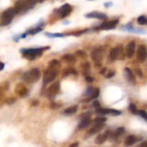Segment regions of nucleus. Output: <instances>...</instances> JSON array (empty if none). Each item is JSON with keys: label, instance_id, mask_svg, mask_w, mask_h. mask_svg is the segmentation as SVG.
<instances>
[{"label": "nucleus", "instance_id": "obj_23", "mask_svg": "<svg viewBox=\"0 0 147 147\" xmlns=\"http://www.w3.org/2000/svg\"><path fill=\"white\" fill-rule=\"evenodd\" d=\"M105 121H106V118H104V117H97V118L93 120L92 125H102V124H104Z\"/></svg>", "mask_w": 147, "mask_h": 147}, {"label": "nucleus", "instance_id": "obj_27", "mask_svg": "<svg viewBox=\"0 0 147 147\" xmlns=\"http://www.w3.org/2000/svg\"><path fill=\"white\" fill-rule=\"evenodd\" d=\"M124 132H125V128H124V127H119V128H117V129L115 131V133H113L112 134H113V136H115V137H118V136L123 134Z\"/></svg>", "mask_w": 147, "mask_h": 147}, {"label": "nucleus", "instance_id": "obj_9", "mask_svg": "<svg viewBox=\"0 0 147 147\" xmlns=\"http://www.w3.org/2000/svg\"><path fill=\"white\" fill-rule=\"evenodd\" d=\"M123 55V49H122V47H114L110 50V53H109V59L111 61H115L117 59H121V56Z\"/></svg>", "mask_w": 147, "mask_h": 147}, {"label": "nucleus", "instance_id": "obj_40", "mask_svg": "<svg viewBox=\"0 0 147 147\" xmlns=\"http://www.w3.org/2000/svg\"><path fill=\"white\" fill-rule=\"evenodd\" d=\"M138 147H147V141H145V142L141 143Z\"/></svg>", "mask_w": 147, "mask_h": 147}, {"label": "nucleus", "instance_id": "obj_43", "mask_svg": "<svg viewBox=\"0 0 147 147\" xmlns=\"http://www.w3.org/2000/svg\"><path fill=\"white\" fill-rule=\"evenodd\" d=\"M105 71H106V68H103V69L101 71V72H100V73H101V74H104V73H105Z\"/></svg>", "mask_w": 147, "mask_h": 147}, {"label": "nucleus", "instance_id": "obj_20", "mask_svg": "<svg viewBox=\"0 0 147 147\" xmlns=\"http://www.w3.org/2000/svg\"><path fill=\"white\" fill-rule=\"evenodd\" d=\"M78 109V107L77 105H73L71 107H69L67 109H65L64 111H63V114L65 115H74Z\"/></svg>", "mask_w": 147, "mask_h": 147}, {"label": "nucleus", "instance_id": "obj_42", "mask_svg": "<svg viewBox=\"0 0 147 147\" xmlns=\"http://www.w3.org/2000/svg\"><path fill=\"white\" fill-rule=\"evenodd\" d=\"M104 5H105V7H109L110 5H112V3H105Z\"/></svg>", "mask_w": 147, "mask_h": 147}, {"label": "nucleus", "instance_id": "obj_21", "mask_svg": "<svg viewBox=\"0 0 147 147\" xmlns=\"http://www.w3.org/2000/svg\"><path fill=\"white\" fill-rule=\"evenodd\" d=\"M62 59H63L65 61L69 62V63H73V62L76 61V57H75L73 54H71V53H66V54H65V55L62 57Z\"/></svg>", "mask_w": 147, "mask_h": 147}, {"label": "nucleus", "instance_id": "obj_16", "mask_svg": "<svg viewBox=\"0 0 147 147\" xmlns=\"http://www.w3.org/2000/svg\"><path fill=\"white\" fill-rule=\"evenodd\" d=\"M16 93L21 97H25L28 94V90L23 84H17L16 87Z\"/></svg>", "mask_w": 147, "mask_h": 147}, {"label": "nucleus", "instance_id": "obj_25", "mask_svg": "<svg viewBox=\"0 0 147 147\" xmlns=\"http://www.w3.org/2000/svg\"><path fill=\"white\" fill-rule=\"evenodd\" d=\"M71 74L77 75L76 70H74L73 68H67V69H65V70L63 71V77H65V76H68V75H71Z\"/></svg>", "mask_w": 147, "mask_h": 147}, {"label": "nucleus", "instance_id": "obj_4", "mask_svg": "<svg viewBox=\"0 0 147 147\" xmlns=\"http://www.w3.org/2000/svg\"><path fill=\"white\" fill-rule=\"evenodd\" d=\"M16 14H17V12L16 11L14 7L5 9L0 16V22H1L0 24L3 26L9 25L12 22V19L15 17V16Z\"/></svg>", "mask_w": 147, "mask_h": 147}, {"label": "nucleus", "instance_id": "obj_35", "mask_svg": "<svg viewBox=\"0 0 147 147\" xmlns=\"http://www.w3.org/2000/svg\"><path fill=\"white\" fill-rule=\"evenodd\" d=\"M135 73L140 77V78H142L143 77V73H142V71L140 69V68H136L135 69Z\"/></svg>", "mask_w": 147, "mask_h": 147}, {"label": "nucleus", "instance_id": "obj_14", "mask_svg": "<svg viewBox=\"0 0 147 147\" xmlns=\"http://www.w3.org/2000/svg\"><path fill=\"white\" fill-rule=\"evenodd\" d=\"M85 17L87 18H96V19H99V20H105L108 18L107 15H105L102 12H99V11H92L90 13H87L85 15Z\"/></svg>", "mask_w": 147, "mask_h": 147}, {"label": "nucleus", "instance_id": "obj_36", "mask_svg": "<svg viewBox=\"0 0 147 147\" xmlns=\"http://www.w3.org/2000/svg\"><path fill=\"white\" fill-rule=\"evenodd\" d=\"M85 80L88 82V83H92L93 81H94V78H92V77H90V76H85Z\"/></svg>", "mask_w": 147, "mask_h": 147}, {"label": "nucleus", "instance_id": "obj_13", "mask_svg": "<svg viewBox=\"0 0 147 147\" xmlns=\"http://www.w3.org/2000/svg\"><path fill=\"white\" fill-rule=\"evenodd\" d=\"M136 50V43L134 41H130L126 47V56L128 59H132L135 53Z\"/></svg>", "mask_w": 147, "mask_h": 147}, {"label": "nucleus", "instance_id": "obj_29", "mask_svg": "<svg viewBox=\"0 0 147 147\" xmlns=\"http://www.w3.org/2000/svg\"><path fill=\"white\" fill-rule=\"evenodd\" d=\"M76 55L78 56V57H80V58H83V59H84V58L87 57V53L84 50H78V51H77L76 52Z\"/></svg>", "mask_w": 147, "mask_h": 147}, {"label": "nucleus", "instance_id": "obj_3", "mask_svg": "<svg viewBox=\"0 0 147 147\" xmlns=\"http://www.w3.org/2000/svg\"><path fill=\"white\" fill-rule=\"evenodd\" d=\"M40 78V71L37 68H33L28 71H26L22 76V80L28 84L36 83Z\"/></svg>", "mask_w": 147, "mask_h": 147}, {"label": "nucleus", "instance_id": "obj_39", "mask_svg": "<svg viewBox=\"0 0 147 147\" xmlns=\"http://www.w3.org/2000/svg\"><path fill=\"white\" fill-rule=\"evenodd\" d=\"M69 147H78V142H74V143L71 144Z\"/></svg>", "mask_w": 147, "mask_h": 147}, {"label": "nucleus", "instance_id": "obj_8", "mask_svg": "<svg viewBox=\"0 0 147 147\" xmlns=\"http://www.w3.org/2000/svg\"><path fill=\"white\" fill-rule=\"evenodd\" d=\"M118 23H119L118 20H112V21L104 22L100 26L96 28L95 29L96 30H110V29H114V28H116Z\"/></svg>", "mask_w": 147, "mask_h": 147}, {"label": "nucleus", "instance_id": "obj_37", "mask_svg": "<svg viewBox=\"0 0 147 147\" xmlns=\"http://www.w3.org/2000/svg\"><path fill=\"white\" fill-rule=\"evenodd\" d=\"M93 106L96 108V109H99V108H101V105H100V102H93Z\"/></svg>", "mask_w": 147, "mask_h": 147}, {"label": "nucleus", "instance_id": "obj_1", "mask_svg": "<svg viewBox=\"0 0 147 147\" xmlns=\"http://www.w3.org/2000/svg\"><path fill=\"white\" fill-rule=\"evenodd\" d=\"M60 69V62L57 59H53L49 62L47 70L44 72L43 76V84L46 86L47 84L53 82L59 73Z\"/></svg>", "mask_w": 147, "mask_h": 147}, {"label": "nucleus", "instance_id": "obj_26", "mask_svg": "<svg viewBox=\"0 0 147 147\" xmlns=\"http://www.w3.org/2000/svg\"><path fill=\"white\" fill-rule=\"evenodd\" d=\"M99 95H100V90L98 88H96L92 90L90 94V99H96L99 96Z\"/></svg>", "mask_w": 147, "mask_h": 147}, {"label": "nucleus", "instance_id": "obj_10", "mask_svg": "<svg viewBox=\"0 0 147 147\" xmlns=\"http://www.w3.org/2000/svg\"><path fill=\"white\" fill-rule=\"evenodd\" d=\"M137 59L140 62H145L147 59V48L144 45H140L137 49Z\"/></svg>", "mask_w": 147, "mask_h": 147}, {"label": "nucleus", "instance_id": "obj_45", "mask_svg": "<svg viewBox=\"0 0 147 147\" xmlns=\"http://www.w3.org/2000/svg\"><path fill=\"white\" fill-rule=\"evenodd\" d=\"M90 1H92V0H90Z\"/></svg>", "mask_w": 147, "mask_h": 147}, {"label": "nucleus", "instance_id": "obj_5", "mask_svg": "<svg viewBox=\"0 0 147 147\" xmlns=\"http://www.w3.org/2000/svg\"><path fill=\"white\" fill-rule=\"evenodd\" d=\"M34 6V4H33L29 0H17L15 3L14 9H16V11L18 14V13L26 12L27 10L33 8Z\"/></svg>", "mask_w": 147, "mask_h": 147}, {"label": "nucleus", "instance_id": "obj_41", "mask_svg": "<svg viewBox=\"0 0 147 147\" xmlns=\"http://www.w3.org/2000/svg\"><path fill=\"white\" fill-rule=\"evenodd\" d=\"M3 68H4V64L2 63V62H0V71H2Z\"/></svg>", "mask_w": 147, "mask_h": 147}, {"label": "nucleus", "instance_id": "obj_19", "mask_svg": "<svg viewBox=\"0 0 147 147\" xmlns=\"http://www.w3.org/2000/svg\"><path fill=\"white\" fill-rule=\"evenodd\" d=\"M102 128H103V124H102V125H92V127L88 132V135L90 136V135H93L95 134H97Z\"/></svg>", "mask_w": 147, "mask_h": 147}, {"label": "nucleus", "instance_id": "obj_22", "mask_svg": "<svg viewBox=\"0 0 147 147\" xmlns=\"http://www.w3.org/2000/svg\"><path fill=\"white\" fill-rule=\"evenodd\" d=\"M82 70L85 76H88L89 72L90 71V64L89 62H84L82 64Z\"/></svg>", "mask_w": 147, "mask_h": 147}, {"label": "nucleus", "instance_id": "obj_17", "mask_svg": "<svg viewBox=\"0 0 147 147\" xmlns=\"http://www.w3.org/2000/svg\"><path fill=\"white\" fill-rule=\"evenodd\" d=\"M124 71H125V76H126V78L127 79V81H129L131 83H134L135 82V77H134L133 71L127 67H126Z\"/></svg>", "mask_w": 147, "mask_h": 147}, {"label": "nucleus", "instance_id": "obj_7", "mask_svg": "<svg viewBox=\"0 0 147 147\" xmlns=\"http://www.w3.org/2000/svg\"><path fill=\"white\" fill-rule=\"evenodd\" d=\"M72 11V6L69 3H65L57 10V14L60 18H65Z\"/></svg>", "mask_w": 147, "mask_h": 147}, {"label": "nucleus", "instance_id": "obj_12", "mask_svg": "<svg viewBox=\"0 0 147 147\" xmlns=\"http://www.w3.org/2000/svg\"><path fill=\"white\" fill-rule=\"evenodd\" d=\"M91 123L90 121V113H86L83 115V119L81 120V121L78 124V129L79 130H83L84 128H86L87 127H89V125Z\"/></svg>", "mask_w": 147, "mask_h": 147}, {"label": "nucleus", "instance_id": "obj_34", "mask_svg": "<svg viewBox=\"0 0 147 147\" xmlns=\"http://www.w3.org/2000/svg\"><path fill=\"white\" fill-rule=\"evenodd\" d=\"M115 75V71H110L107 75H106V78H111Z\"/></svg>", "mask_w": 147, "mask_h": 147}, {"label": "nucleus", "instance_id": "obj_28", "mask_svg": "<svg viewBox=\"0 0 147 147\" xmlns=\"http://www.w3.org/2000/svg\"><path fill=\"white\" fill-rule=\"evenodd\" d=\"M46 35L48 36V37H51V38H54V37H64L65 34H61V33H54V34L46 33Z\"/></svg>", "mask_w": 147, "mask_h": 147}, {"label": "nucleus", "instance_id": "obj_11", "mask_svg": "<svg viewBox=\"0 0 147 147\" xmlns=\"http://www.w3.org/2000/svg\"><path fill=\"white\" fill-rule=\"evenodd\" d=\"M59 90H60V83L59 81H57V82L52 84L50 85V87L48 88V90H47V96L52 98V97L55 96L59 92Z\"/></svg>", "mask_w": 147, "mask_h": 147}, {"label": "nucleus", "instance_id": "obj_32", "mask_svg": "<svg viewBox=\"0 0 147 147\" xmlns=\"http://www.w3.org/2000/svg\"><path fill=\"white\" fill-rule=\"evenodd\" d=\"M138 114H139L141 117H143L146 121H147V113L146 111H144V110H140V111H138Z\"/></svg>", "mask_w": 147, "mask_h": 147}, {"label": "nucleus", "instance_id": "obj_15", "mask_svg": "<svg viewBox=\"0 0 147 147\" xmlns=\"http://www.w3.org/2000/svg\"><path fill=\"white\" fill-rule=\"evenodd\" d=\"M111 134H111V132H110L109 130L106 131L104 134H99V135L96 138V140H95L96 144H97V145H102V144H103V143L107 140V139H109V138L110 137Z\"/></svg>", "mask_w": 147, "mask_h": 147}, {"label": "nucleus", "instance_id": "obj_30", "mask_svg": "<svg viewBox=\"0 0 147 147\" xmlns=\"http://www.w3.org/2000/svg\"><path fill=\"white\" fill-rule=\"evenodd\" d=\"M109 115H121V112L119 111V110H116V109H110L109 110Z\"/></svg>", "mask_w": 147, "mask_h": 147}, {"label": "nucleus", "instance_id": "obj_31", "mask_svg": "<svg viewBox=\"0 0 147 147\" xmlns=\"http://www.w3.org/2000/svg\"><path fill=\"white\" fill-rule=\"evenodd\" d=\"M129 109H130V110L132 111V113H133V114H138L137 108H136V106H135L134 104L131 103V104H130V106H129Z\"/></svg>", "mask_w": 147, "mask_h": 147}, {"label": "nucleus", "instance_id": "obj_6", "mask_svg": "<svg viewBox=\"0 0 147 147\" xmlns=\"http://www.w3.org/2000/svg\"><path fill=\"white\" fill-rule=\"evenodd\" d=\"M103 56V50L102 47H96L91 51L90 57L92 60L96 63V65H101V60Z\"/></svg>", "mask_w": 147, "mask_h": 147}, {"label": "nucleus", "instance_id": "obj_38", "mask_svg": "<svg viewBox=\"0 0 147 147\" xmlns=\"http://www.w3.org/2000/svg\"><path fill=\"white\" fill-rule=\"evenodd\" d=\"M15 102H16V99L15 98H9V99H7V101H6V102L9 103V104H11V103H13Z\"/></svg>", "mask_w": 147, "mask_h": 147}, {"label": "nucleus", "instance_id": "obj_18", "mask_svg": "<svg viewBox=\"0 0 147 147\" xmlns=\"http://www.w3.org/2000/svg\"><path fill=\"white\" fill-rule=\"evenodd\" d=\"M136 142H137V138L134 135H129L127 137L124 145H125V146L129 147L134 146Z\"/></svg>", "mask_w": 147, "mask_h": 147}, {"label": "nucleus", "instance_id": "obj_44", "mask_svg": "<svg viewBox=\"0 0 147 147\" xmlns=\"http://www.w3.org/2000/svg\"><path fill=\"white\" fill-rule=\"evenodd\" d=\"M45 0H34V2L35 3H42V2H44Z\"/></svg>", "mask_w": 147, "mask_h": 147}, {"label": "nucleus", "instance_id": "obj_2", "mask_svg": "<svg viewBox=\"0 0 147 147\" xmlns=\"http://www.w3.org/2000/svg\"><path fill=\"white\" fill-rule=\"evenodd\" d=\"M49 49V47H36V48H26V49H22L20 52L22 53V56L29 60H34L40 56L42 55L43 52Z\"/></svg>", "mask_w": 147, "mask_h": 147}, {"label": "nucleus", "instance_id": "obj_24", "mask_svg": "<svg viewBox=\"0 0 147 147\" xmlns=\"http://www.w3.org/2000/svg\"><path fill=\"white\" fill-rule=\"evenodd\" d=\"M137 22H138L139 25H141V26L146 25L147 17L146 16H139L138 19H137Z\"/></svg>", "mask_w": 147, "mask_h": 147}, {"label": "nucleus", "instance_id": "obj_33", "mask_svg": "<svg viewBox=\"0 0 147 147\" xmlns=\"http://www.w3.org/2000/svg\"><path fill=\"white\" fill-rule=\"evenodd\" d=\"M49 107L51 109H59L60 107V105L59 103H57V102H52Z\"/></svg>", "mask_w": 147, "mask_h": 147}]
</instances>
